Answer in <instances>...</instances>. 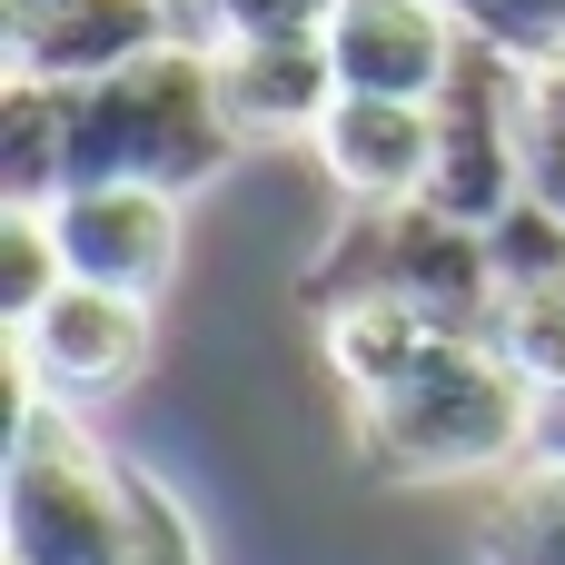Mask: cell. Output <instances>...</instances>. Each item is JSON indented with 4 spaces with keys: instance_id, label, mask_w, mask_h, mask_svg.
<instances>
[{
    "instance_id": "6da1fadb",
    "label": "cell",
    "mask_w": 565,
    "mask_h": 565,
    "mask_svg": "<svg viewBox=\"0 0 565 565\" xmlns=\"http://www.w3.org/2000/svg\"><path fill=\"white\" fill-rule=\"evenodd\" d=\"M10 417V565H199V536L169 487L119 467L99 437H79L70 407H50L30 377Z\"/></svg>"
},
{
    "instance_id": "7a4b0ae2",
    "label": "cell",
    "mask_w": 565,
    "mask_h": 565,
    "mask_svg": "<svg viewBox=\"0 0 565 565\" xmlns=\"http://www.w3.org/2000/svg\"><path fill=\"white\" fill-rule=\"evenodd\" d=\"M358 467L377 487H447V477H497L526 467L536 437V377L497 338H427L397 377L348 397Z\"/></svg>"
},
{
    "instance_id": "3957f363",
    "label": "cell",
    "mask_w": 565,
    "mask_h": 565,
    "mask_svg": "<svg viewBox=\"0 0 565 565\" xmlns=\"http://www.w3.org/2000/svg\"><path fill=\"white\" fill-rule=\"evenodd\" d=\"M60 149H70V189L79 179H129V189H209L238 159V119L218 99V60L199 40H159L149 60L60 89Z\"/></svg>"
},
{
    "instance_id": "277c9868",
    "label": "cell",
    "mask_w": 565,
    "mask_h": 565,
    "mask_svg": "<svg viewBox=\"0 0 565 565\" xmlns=\"http://www.w3.org/2000/svg\"><path fill=\"white\" fill-rule=\"evenodd\" d=\"M298 298L318 318L377 298V308H407V318H427L447 338H487V318H497V238L447 218V209H427V199L358 209L328 238V258L298 278Z\"/></svg>"
},
{
    "instance_id": "5b68a950",
    "label": "cell",
    "mask_w": 565,
    "mask_h": 565,
    "mask_svg": "<svg viewBox=\"0 0 565 565\" xmlns=\"http://www.w3.org/2000/svg\"><path fill=\"white\" fill-rule=\"evenodd\" d=\"M437 109V169H427V209L497 228L507 209H526V60L467 40Z\"/></svg>"
},
{
    "instance_id": "8992f818",
    "label": "cell",
    "mask_w": 565,
    "mask_h": 565,
    "mask_svg": "<svg viewBox=\"0 0 565 565\" xmlns=\"http://www.w3.org/2000/svg\"><path fill=\"white\" fill-rule=\"evenodd\" d=\"M139 367H149V298L89 278H60V298L10 328V377H30L40 397H109Z\"/></svg>"
},
{
    "instance_id": "52a82bcc",
    "label": "cell",
    "mask_w": 565,
    "mask_h": 565,
    "mask_svg": "<svg viewBox=\"0 0 565 565\" xmlns=\"http://www.w3.org/2000/svg\"><path fill=\"white\" fill-rule=\"evenodd\" d=\"M50 238H60L70 278L119 288V298H159L179 268V199L129 189V179H79L50 199Z\"/></svg>"
},
{
    "instance_id": "ba28073f",
    "label": "cell",
    "mask_w": 565,
    "mask_h": 565,
    "mask_svg": "<svg viewBox=\"0 0 565 565\" xmlns=\"http://www.w3.org/2000/svg\"><path fill=\"white\" fill-rule=\"evenodd\" d=\"M457 50H467V30L447 0H338V20H328L338 89H367V99H437Z\"/></svg>"
},
{
    "instance_id": "9c48e42d",
    "label": "cell",
    "mask_w": 565,
    "mask_h": 565,
    "mask_svg": "<svg viewBox=\"0 0 565 565\" xmlns=\"http://www.w3.org/2000/svg\"><path fill=\"white\" fill-rule=\"evenodd\" d=\"M159 40H179L169 0H40V10H10V79L89 89V79L149 60Z\"/></svg>"
},
{
    "instance_id": "30bf717a",
    "label": "cell",
    "mask_w": 565,
    "mask_h": 565,
    "mask_svg": "<svg viewBox=\"0 0 565 565\" xmlns=\"http://www.w3.org/2000/svg\"><path fill=\"white\" fill-rule=\"evenodd\" d=\"M487 238H497V318H487V338L536 387H565V218L526 199Z\"/></svg>"
},
{
    "instance_id": "8fae6325",
    "label": "cell",
    "mask_w": 565,
    "mask_h": 565,
    "mask_svg": "<svg viewBox=\"0 0 565 565\" xmlns=\"http://www.w3.org/2000/svg\"><path fill=\"white\" fill-rule=\"evenodd\" d=\"M318 159H328V179H338L358 209L427 199V169H437V109H427V99H367V89H338V109L318 119Z\"/></svg>"
},
{
    "instance_id": "7c38bea8",
    "label": "cell",
    "mask_w": 565,
    "mask_h": 565,
    "mask_svg": "<svg viewBox=\"0 0 565 565\" xmlns=\"http://www.w3.org/2000/svg\"><path fill=\"white\" fill-rule=\"evenodd\" d=\"M209 60H218V99H228L238 139H318V119L338 109L328 40H228Z\"/></svg>"
},
{
    "instance_id": "4fadbf2b",
    "label": "cell",
    "mask_w": 565,
    "mask_h": 565,
    "mask_svg": "<svg viewBox=\"0 0 565 565\" xmlns=\"http://www.w3.org/2000/svg\"><path fill=\"white\" fill-rule=\"evenodd\" d=\"M60 189H70L60 89H50V79H10V89H0V199H10V209H50Z\"/></svg>"
},
{
    "instance_id": "5bb4252c",
    "label": "cell",
    "mask_w": 565,
    "mask_h": 565,
    "mask_svg": "<svg viewBox=\"0 0 565 565\" xmlns=\"http://www.w3.org/2000/svg\"><path fill=\"white\" fill-rule=\"evenodd\" d=\"M477 565H565V467H507L477 526Z\"/></svg>"
},
{
    "instance_id": "9a60e30c",
    "label": "cell",
    "mask_w": 565,
    "mask_h": 565,
    "mask_svg": "<svg viewBox=\"0 0 565 565\" xmlns=\"http://www.w3.org/2000/svg\"><path fill=\"white\" fill-rule=\"evenodd\" d=\"M179 40L228 50V40H328L338 0H169Z\"/></svg>"
},
{
    "instance_id": "2e32d148",
    "label": "cell",
    "mask_w": 565,
    "mask_h": 565,
    "mask_svg": "<svg viewBox=\"0 0 565 565\" xmlns=\"http://www.w3.org/2000/svg\"><path fill=\"white\" fill-rule=\"evenodd\" d=\"M60 278H70V258L50 238V209H0V318L10 328L40 318L60 298Z\"/></svg>"
},
{
    "instance_id": "e0dca14e",
    "label": "cell",
    "mask_w": 565,
    "mask_h": 565,
    "mask_svg": "<svg viewBox=\"0 0 565 565\" xmlns=\"http://www.w3.org/2000/svg\"><path fill=\"white\" fill-rule=\"evenodd\" d=\"M447 10H457L467 40H487V50L526 60V70L565 60V0H447Z\"/></svg>"
},
{
    "instance_id": "ac0fdd59",
    "label": "cell",
    "mask_w": 565,
    "mask_h": 565,
    "mask_svg": "<svg viewBox=\"0 0 565 565\" xmlns=\"http://www.w3.org/2000/svg\"><path fill=\"white\" fill-rule=\"evenodd\" d=\"M526 199L565 218V60L526 70Z\"/></svg>"
},
{
    "instance_id": "d6986e66",
    "label": "cell",
    "mask_w": 565,
    "mask_h": 565,
    "mask_svg": "<svg viewBox=\"0 0 565 565\" xmlns=\"http://www.w3.org/2000/svg\"><path fill=\"white\" fill-rule=\"evenodd\" d=\"M536 467H565V387H536V437H526Z\"/></svg>"
},
{
    "instance_id": "ffe728a7",
    "label": "cell",
    "mask_w": 565,
    "mask_h": 565,
    "mask_svg": "<svg viewBox=\"0 0 565 565\" xmlns=\"http://www.w3.org/2000/svg\"><path fill=\"white\" fill-rule=\"evenodd\" d=\"M10 10H40V0H10Z\"/></svg>"
}]
</instances>
